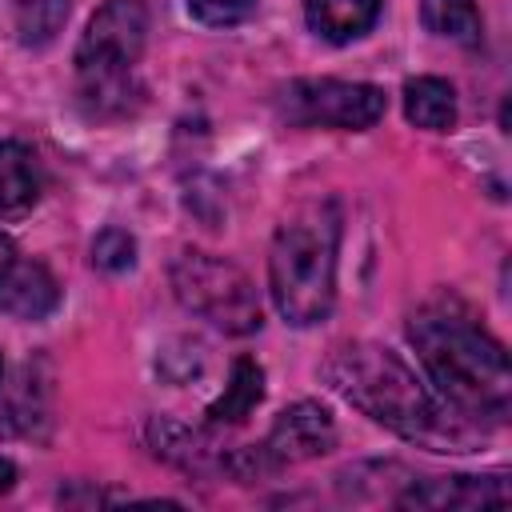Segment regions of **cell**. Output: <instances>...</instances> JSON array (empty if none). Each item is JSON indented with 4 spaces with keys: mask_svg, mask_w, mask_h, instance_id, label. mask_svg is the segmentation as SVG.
I'll return each mask as SVG.
<instances>
[{
    "mask_svg": "<svg viewBox=\"0 0 512 512\" xmlns=\"http://www.w3.org/2000/svg\"><path fill=\"white\" fill-rule=\"evenodd\" d=\"M12 484H16V468H12V460H4V456H0V496H4Z\"/></svg>",
    "mask_w": 512,
    "mask_h": 512,
    "instance_id": "cell-19",
    "label": "cell"
},
{
    "mask_svg": "<svg viewBox=\"0 0 512 512\" xmlns=\"http://www.w3.org/2000/svg\"><path fill=\"white\" fill-rule=\"evenodd\" d=\"M380 8H384V0H304L308 28L332 44H348V40L364 36L376 24Z\"/></svg>",
    "mask_w": 512,
    "mask_h": 512,
    "instance_id": "cell-10",
    "label": "cell"
},
{
    "mask_svg": "<svg viewBox=\"0 0 512 512\" xmlns=\"http://www.w3.org/2000/svg\"><path fill=\"white\" fill-rule=\"evenodd\" d=\"M148 16L140 0H108L76 44V72L80 96L92 104L96 116H120L132 108L136 88V60L144 52Z\"/></svg>",
    "mask_w": 512,
    "mask_h": 512,
    "instance_id": "cell-4",
    "label": "cell"
},
{
    "mask_svg": "<svg viewBox=\"0 0 512 512\" xmlns=\"http://www.w3.org/2000/svg\"><path fill=\"white\" fill-rule=\"evenodd\" d=\"M188 12L208 28H232L256 12V0H188Z\"/></svg>",
    "mask_w": 512,
    "mask_h": 512,
    "instance_id": "cell-17",
    "label": "cell"
},
{
    "mask_svg": "<svg viewBox=\"0 0 512 512\" xmlns=\"http://www.w3.org/2000/svg\"><path fill=\"white\" fill-rule=\"evenodd\" d=\"M92 264L100 272H128L136 264V236L124 232V228H104L96 240H92Z\"/></svg>",
    "mask_w": 512,
    "mask_h": 512,
    "instance_id": "cell-16",
    "label": "cell"
},
{
    "mask_svg": "<svg viewBox=\"0 0 512 512\" xmlns=\"http://www.w3.org/2000/svg\"><path fill=\"white\" fill-rule=\"evenodd\" d=\"M420 16H424L428 32L456 40L464 48H476L484 36V20H480L476 0H420Z\"/></svg>",
    "mask_w": 512,
    "mask_h": 512,
    "instance_id": "cell-14",
    "label": "cell"
},
{
    "mask_svg": "<svg viewBox=\"0 0 512 512\" xmlns=\"http://www.w3.org/2000/svg\"><path fill=\"white\" fill-rule=\"evenodd\" d=\"M60 304V284L36 260H12L0 276V312L16 320H44Z\"/></svg>",
    "mask_w": 512,
    "mask_h": 512,
    "instance_id": "cell-9",
    "label": "cell"
},
{
    "mask_svg": "<svg viewBox=\"0 0 512 512\" xmlns=\"http://www.w3.org/2000/svg\"><path fill=\"white\" fill-rule=\"evenodd\" d=\"M404 508H488V504H508V484L504 476H432V480H412V488L396 500Z\"/></svg>",
    "mask_w": 512,
    "mask_h": 512,
    "instance_id": "cell-8",
    "label": "cell"
},
{
    "mask_svg": "<svg viewBox=\"0 0 512 512\" xmlns=\"http://www.w3.org/2000/svg\"><path fill=\"white\" fill-rule=\"evenodd\" d=\"M260 400H264V368H260L252 356H240V360L232 364V380H228L224 396H216V400L208 404V424H212V428L244 424Z\"/></svg>",
    "mask_w": 512,
    "mask_h": 512,
    "instance_id": "cell-11",
    "label": "cell"
},
{
    "mask_svg": "<svg viewBox=\"0 0 512 512\" xmlns=\"http://www.w3.org/2000/svg\"><path fill=\"white\" fill-rule=\"evenodd\" d=\"M64 20H68V0H20V8H16L20 44H28V48L48 44Z\"/></svg>",
    "mask_w": 512,
    "mask_h": 512,
    "instance_id": "cell-15",
    "label": "cell"
},
{
    "mask_svg": "<svg viewBox=\"0 0 512 512\" xmlns=\"http://www.w3.org/2000/svg\"><path fill=\"white\" fill-rule=\"evenodd\" d=\"M40 196V160L20 140H0V212H16Z\"/></svg>",
    "mask_w": 512,
    "mask_h": 512,
    "instance_id": "cell-13",
    "label": "cell"
},
{
    "mask_svg": "<svg viewBox=\"0 0 512 512\" xmlns=\"http://www.w3.org/2000/svg\"><path fill=\"white\" fill-rule=\"evenodd\" d=\"M408 340L436 388L468 420L500 424L512 408V372L504 344L460 304L432 300L408 320Z\"/></svg>",
    "mask_w": 512,
    "mask_h": 512,
    "instance_id": "cell-2",
    "label": "cell"
},
{
    "mask_svg": "<svg viewBox=\"0 0 512 512\" xmlns=\"http://www.w3.org/2000/svg\"><path fill=\"white\" fill-rule=\"evenodd\" d=\"M332 444H336L332 416L320 404L300 400V404H292V408H284L276 416V424L264 436V444H252L244 452H232L224 464L240 480H252V476H264V472H276V468H288V464L316 460V456L332 452Z\"/></svg>",
    "mask_w": 512,
    "mask_h": 512,
    "instance_id": "cell-6",
    "label": "cell"
},
{
    "mask_svg": "<svg viewBox=\"0 0 512 512\" xmlns=\"http://www.w3.org/2000/svg\"><path fill=\"white\" fill-rule=\"evenodd\" d=\"M172 288L184 308H192L196 316L212 320L232 336H248L260 328V300L252 280L220 256L180 252L172 264Z\"/></svg>",
    "mask_w": 512,
    "mask_h": 512,
    "instance_id": "cell-5",
    "label": "cell"
},
{
    "mask_svg": "<svg viewBox=\"0 0 512 512\" xmlns=\"http://www.w3.org/2000/svg\"><path fill=\"white\" fill-rule=\"evenodd\" d=\"M12 260H16V244H12V240L0 232V276L12 268Z\"/></svg>",
    "mask_w": 512,
    "mask_h": 512,
    "instance_id": "cell-18",
    "label": "cell"
},
{
    "mask_svg": "<svg viewBox=\"0 0 512 512\" xmlns=\"http://www.w3.org/2000/svg\"><path fill=\"white\" fill-rule=\"evenodd\" d=\"M324 380L332 392H340L352 408L372 416L376 424L392 428L396 436L432 448V452H472L488 428L456 412L448 400H440L424 380L388 348L352 340L340 344L324 360Z\"/></svg>",
    "mask_w": 512,
    "mask_h": 512,
    "instance_id": "cell-1",
    "label": "cell"
},
{
    "mask_svg": "<svg viewBox=\"0 0 512 512\" xmlns=\"http://www.w3.org/2000/svg\"><path fill=\"white\" fill-rule=\"evenodd\" d=\"M336 252H340V208L332 200L300 204L272 240L268 288L276 312L296 324H320L336 300Z\"/></svg>",
    "mask_w": 512,
    "mask_h": 512,
    "instance_id": "cell-3",
    "label": "cell"
},
{
    "mask_svg": "<svg viewBox=\"0 0 512 512\" xmlns=\"http://www.w3.org/2000/svg\"><path fill=\"white\" fill-rule=\"evenodd\" d=\"M284 112L292 124L364 132L388 112V96L380 84L360 80H292L284 92Z\"/></svg>",
    "mask_w": 512,
    "mask_h": 512,
    "instance_id": "cell-7",
    "label": "cell"
},
{
    "mask_svg": "<svg viewBox=\"0 0 512 512\" xmlns=\"http://www.w3.org/2000/svg\"><path fill=\"white\" fill-rule=\"evenodd\" d=\"M404 116L424 132H448L456 124V92L440 76H416L404 84Z\"/></svg>",
    "mask_w": 512,
    "mask_h": 512,
    "instance_id": "cell-12",
    "label": "cell"
}]
</instances>
